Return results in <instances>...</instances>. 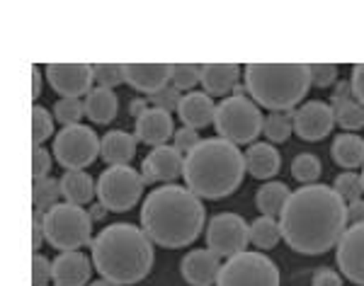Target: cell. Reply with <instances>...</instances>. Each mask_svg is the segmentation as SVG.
I'll list each match as a JSON object with an SVG mask.
<instances>
[{
	"mask_svg": "<svg viewBox=\"0 0 364 286\" xmlns=\"http://www.w3.org/2000/svg\"><path fill=\"white\" fill-rule=\"evenodd\" d=\"M282 241L299 255H323L348 229V204L328 185H304L291 192L279 216Z\"/></svg>",
	"mask_w": 364,
	"mask_h": 286,
	"instance_id": "cell-1",
	"label": "cell"
},
{
	"mask_svg": "<svg viewBox=\"0 0 364 286\" xmlns=\"http://www.w3.org/2000/svg\"><path fill=\"white\" fill-rule=\"evenodd\" d=\"M204 204L192 189L163 185L151 192L141 207V229L158 248H187L204 229Z\"/></svg>",
	"mask_w": 364,
	"mask_h": 286,
	"instance_id": "cell-2",
	"label": "cell"
},
{
	"mask_svg": "<svg viewBox=\"0 0 364 286\" xmlns=\"http://www.w3.org/2000/svg\"><path fill=\"white\" fill-rule=\"evenodd\" d=\"M154 241L134 224H112L92 241V265L102 279L119 286L144 282L154 270Z\"/></svg>",
	"mask_w": 364,
	"mask_h": 286,
	"instance_id": "cell-3",
	"label": "cell"
},
{
	"mask_svg": "<svg viewBox=\"0 0 364 286\" xmlns=\"http://www.w3.org/2000/svg\"><path fill=\"white\" fill-rule=\"evenodd\" d=\"M182 177L199 199H224L243 182L245 155L226 138H202L185 155Z\"/></svg>",
	"mask_w": 364,
	"mask_h": 286,
	"instance_id": "cell-4",
	"label": "cell"
},
{
	"mask_svg": "<svg viewBox=\"0 0 364 286\" xmlns=\"http://www.w3.org/2000/svg\"><path fill=\"white\" fill-rule=\"evenodd\" d=\"M243 80L257 107L269 112L294 109L311 87L309 63H248Z\"/></svg>",
	"mask_w": 364,
	"mask_h": 286,
	"instance_id": "cell-5",
	"label": "cell"
},
{
	"mask_svg": "<svg viewBox=\"0 0 364 286\" xmlns=\"http://www.w3.org/2000/svg\"><path fill=\"white\" fill-rule=\"evenodd\" d=\"M92 219L83 207L75 204H56L44 214V241L58 253L80 250L90 243Z\"/></svg>",
	"mask_w": 364,
	"mask_h": 286,
	"instance_id": "cell-6",
	"label": "cell"
},
{
	"mask_svg": "<svg viewBox=\"0 0 364 286\" xmlns=\"http://www.w3.org/2000/svg\"><path fill=\"white\" fill-rule=\"evenodd\" d=\"M262 116L260 107L248 97H226L216 104L214 112V129L219 133V138L245 145L252 143L262 133Z\"/></svg>",
	"mask_w": 364,
	"mask_h": 286,
	"instance_id": "cell-7",
	"label": "cell"
},
{
	"mask_svg": "<svg viewBox=\"0 0 364 286\" xmlns=\"http://www.w3.org/2000/svg\"><path fill=\"white\" fill-rule=\"evenodd\" d=\"M144 187V175L132 165H112L97 177V202L107 211L124 214L139 204Z\"/></svg>",
	"mask_w": 364,
	"mask_h": 286,
	"instance_id": "cell-8",
	"label": "cell"
},
{
	"mask_svg": "<svg viewBox=\"0 0 364 286\" xmlns=\"http://www.w3.org/2000/svg\"><path fill=\"white\" fill-rule=\"evenodd\" d=\"M216 286H279V267L265 253H238L221 265Z\"/></svg>",
	"mask_w": 364,
	"mask_h": 286,
	"instance_id": "cell-9",
	"label": "cell"
},
{
	"mask_svg": "<svg viewBox=\"0 0 364 286\" xmlns=\"http://www.w3.org/2000/svg\"><path fill=\"white\" fill-rule=\"evenodd\" d=\"M51 155L66 170H83L100 158V138L85 124L66 126V129L56 133Z\"/></svg>",
	"mask_w": 364,
	"mask_h": 286,
	"instance_id": "cell-10",
	"label": "cell"
},
{
	"mask_svg": "<svg viewBox=\"0 0 364 286\" xmlns=\"http://www.w3.org/2000/svg\"><path fill=\"white\" fill-rule=\"evenodd\" d=\"M250 243V226L243 216L224 211L216 214L207 226V248L219 258H233L238 253H245Z\"/></svg>",
	"mask_w": 364,
	"mask_h": 286,
	"instance_id": "cell-11",
	"label": "cell"
},
{
	"mask_svg": "<svg viewBox=\"0 0 364 286\" xmlns=\"http://www.w3.org/2000/svg\"><path fill=\"white\" fill-rule=\"evenodd\" d=\"M44 75L49 80V85L54 87L61 97H87L92 92V66L87 63H49L44 68Z\"/></svg>",
	"mask_w": 364,
	"mask_h": 286,
	"instance_id": "cell-12",
	"label": "cell"
},
{
	"mask_svg": "<svg viewBox=\"0 0 364 286\" xmlns=\"http://www.w3.org/2000/svg\"><path fill=\"white\" fill-rule=\"evenodd\" d=\"M336 126V112L328 102L309 100L294 109V133L301 141H323Z\"/></svg>",
	"mask_w": 364,
	"mask_h": 286,
	"instance_id": "cell-13",
	"label": "cell"
},
{
	"mask_svg": "<svg viewBox=\"0 0 364 286\" xmlns=\"http://www.w3.org/2000/svg\"><path fill=\"white\" fill-rule=\"evenodd\" d=\"M338 267L348 282L364 286V224L348 226L338 241Z\"/></svg>",
	"mask_w": 364,
	"mask_h": 286,
	"instance_id": "cell-14",
	"label": "cell"
},
{
	"mask_svg": "<svg viewBox=\"0 0 364 286\" xmlns=\"http://www.w3.org/2000/svg\"><path fill=\"white\" fill-rule=\"evenodd\" d=\"M185 172V158L175 145H158L141 163V175L146 185L175 182Z\"/></svg>",
	"mask_w": 364,
	"mask_h": 286,
	"instance_id": "cell-15",
	"label": "cell"
},
{
	"mask_svg": "<svg viewBox=\"0 0 364 286\" xmlns=\"http://www.w3.org/2000/svg\"><path fill=\"white\" fill-rule=\"evenodd\" d=\"M173 78V63H124V83L136 92L156 95Z\"/></svg>",
	"mask_w": 364,
	"mask_h": 286,
	"instance_id": "cell-16",
	"label": "cell"
},
{
	"mask_svg": "<svg viewBox=\"0 0 364 286\" xmlns=\"http://www.w3.org/2000/svg\"><path fill=\"white\" fill-rule=\"evenodd\" d=\"M92 274V262L80 250L58 253L51 262V282L56 286H87Z\"/></svg>",
	"mask_w": 364,
	"mask_h": 286,
	"instance_id": "cell-17",
	"label": "cell"
},
{
	"mask_svg": "<svg viewBox=\"0 0 364 286\" xmlns=\"http://www.w3.org/2000/svg\"><path fill=\"white\" fill-rule=\"evenodd\" d=\"M180 272L190 286H211L216 284L221 272V262L219 255H214L209 248L204 250H192L187 253L180 262Z\"/></svg>",
	"mask_w": 364,
	"mask_h": 286,
	"instance_id": "cell-18",
	"label": "cell"
},
{
	"mask_svg": "<svg viewBox=\"0 0 364 286\" xmlns=\"http://www.w3.org/2000/svg\"><path fill=\"white\" fill-rule=\"evenodd\" d=\"M175 124H173V114L163 112V109H146L144 114L136 119V126H134V136L139 138L141 143L151 145V148H158V145H166L170 136H175Z\"/></svg>",
	"mask_w": 364,
	"mask_h": 286,
	"instance_id": "cell-19",
	"label": "cell"
},
{
	"mask_svg": "<svg viewBox=\"0 0 364 286\" xmlns=\"http://www.w3.org/2000/svg\"><path fill=\"white\" fill-rule=\"evenodd\" d=\"M243 68L238 63H204L202 66V85L209 97H224L233 92L238 85Z\"/></svg>",
	"mask_w": 364,
	"mask_h": 286,
	"instance_id": "cell-20",
	"label": "cell"
},
{
	"mask_svg": "<svg viewBox=\"0 0 364 286\" xmlns=\"http://www.w3.org/2000/svg\"><path fill=\"white\" fill-rule=\"evenodd\" d=\"M214 112H216V104L211 102V97L207 92H187L182 95L178 114L182 119V124L190 126V129H204V126L214 124Z\"/></svg>",
	"mask_w": 364,
	"mask_h": 286,
	"instance_id": "cell-21",
	"label": "cell"
},
{
	"mask_svg": "<svg viewBox=\"0 0 364 286\" xmlns=\"http://www.w3.org/2000/svg\"><path fill=\"white\" fill-rule=\"evenodd\" d=\"M136 143L139 138L129 131H107L100 138V158L107 163V167L129 165L136 155Z\"/></svg>",
	"mask_w": 364,
	"mask_h": 286,
	"instance_id": "cell-22",
	"label": "cell"
},
{
	"mask_svg": "<svg viewBox=\"0 0 364 286\" xmlns=\"http://www.w3.org/2000/svg\"><path fill=\"white\" fill-rule=\"evenodd\" d=\"M245 170H248L255 180H269L279 172L282 167V155L272 143H250V148L245 150Z\"/></svg>",
	"mask_w": 364,
	"mask_h": 286,
	"instance_id": "cell-23",
	"label": "cell"
},
{
	"mask_svg": "<svg viewBox=\"0 0 364 286\" xmlns=\"http://www.w3.org/2000/svg\"><path fill=\"white\" fill-rule=\"evenodd\" d=\"M58 182H61V197L68 204H75V207H85V204H90L97 194L95 180L85 170H66Z\"/></svg>",
	"mask_w": 364,
	"mask_h": 286,
	"instance_id": "cell-24",
	"label": "cell"
},
{
	"mask_svg": "<svg viewBox=\"0 0 364 286\" xmlns=\"http://www.w3.org/2000/svg\"><path fill=\"white\" fill-rule=\"evenodd\" d=\"M331 155H333V160H336V165L345 167V170L362 167L364 165V138L360 133H352V131L338 133V136L333 138Z\"/></svg>",
	"mask_w": 364,
	"mask_h": 286,
	"instance_id": "cell-25",
	"label": "cell"
},
{
	"mask_svg": "<svg viewBox=\"0 0 364 286\" xmlns=\"http://www.w3.org/2000/svg\"><path fill=\"white\" fill-rule=\"evenodd\" d=\"M117 109H119L117 95L114 90H107V87H92V92L85 97V116L92 124H109L117 116Z\"/></svg>",
	"mask_w": 364,
	"mask_h": 286,
	"instance_id": "cell-26",
	"label": "cell"
},
{
	"mask_svg": "<svg viewBox=\"0 0 364 286\" xmlns=\"http://www.w3.org/2000/svg\"><path fill=\"white\" fill-rule=\"evenodd\" d=\"M289 197H291V192L287 189L284 182H267L257 189L255 207L260 209L262 216H272L274 219V216H282L287 202H289Z\"/></svg>",
	"mask_w": 364,
	"mask_h": 286,
	"instance_id": "cell-27",
	"label": "cell"
},
{
	"mask_svg": "<svg viewBox=\"0 0 364 286\" xmlns=\"http://www.w3.org/2000/svg\"><path fill=\"white\" fill-rule=\"evenodd\" d=\"M282 241V229L279 221H274L272 216H260L250 224V243L257 250H272L277 248Z\"/></svg>",
	"mask_w": 364,
	"mask_h": 286,
	"instance_id": "cell-28",
	"label": "cell"
},
{
	"mask_svg": "<svg viewBox=\"0 0 364 286\" xmlns=\"http://www.w3.org/2000/svg\"><path fill=\"white\" fill-rule=\"evenodd\" d=\"M294 131V112H269L262 121V133L269 143H284Z\"/></svg>",
	"mask_w": 364,
	"mask_h": 286,
	"instance_id": "cell-29",
	"label": "cell"
},
{
	"mask_svg": "<svg viewBox=\"0 0 364 286\" xmlns=\"http://www.w3.org/2000/svg\"><path fill=\"white\" fill-rule=\"evenodd\" d=\"M58 197H61V182L54 177H42V180H34L32 185V207L37 211L46 214L51 207L58 204Z\"/></svg>",
	"mask_w": 364,
	"mask_h": 286,
	"instance_id": "cell-30",
	"label": "cell"
},
{
	"mask_svg": "<svg viewBox=\"0 0 364 286\" xmlns=\"http://www.w3.org/2000/svg\"><path fill=\"white\" fill-rule=\"evenodd\" d=\"M333 112H336V124L343 126L345 131L364 129V107L357 100L333 102Z\"/></svg>",
	"mask_w": 364,
	"mask_h": 286,
	"instance_id": "cell-31",
	"label": "cell"
},
{
	"mask_svg": "<svg viewBox=\"0 0 364 286\" xmlns=\"http://www.w3.org/2000/svg\"><path fill=\"white\" fill-rule=\"evenodd\" d=\"M321 172H323L321 160H318V155H314V153H299L294 160H291V177L301 185H316Z\"/></svg>",
	"mask_w": 364,
	"mask_h": 286,
	"instance_id": "cell-32",
	"label": "cell"
},
{
	"mask_svg": "<svg viewBox=\"0 0 364 286\" xmlns=\"http://www.w3.org/2000/svg\"><path fill=\"white\" fill-rule=\"evenodd\" d=\"M54 131V114L42 104L32 107V148H42V143Z\"/></svg>",
	"mask_w": 364,
	"mask_h": 286,
	"instance_id": "cell-33",
	"label": "cell"
},
{
	"mask_svg": "<svg viewBox=\"0 0 364 286\" xmlns=\"http://www.w3.org/2000/svg\"><path fill=\"white\" fill-rule=\"evenodd\" d=\"M333 189L338 192V197L345 204H352V202L362 199V194H364L362 175H357V172H352V170L340 172L338 177H336V182H333Z\"/></svg>",
	"mask_w": 364,
	"mask_h": 286,
	"instance_id": "cell-34",
	"label": "cell"
},
{
	"mask_svg": "<svg viewBox=\"0 0 364 286\" xmlns=\"http://www.w3.org/2000/svg\"><path fill=\"white\" fill-rule=\"evenodd\" d=\"M85 116V102L75 100V97H61L54 104V119L66 129V126H75Z\"/></svg>",
	"mask_w": 364,
	"mask_h": 286,
	"instance_id": "cell-35",
	"label": "cell"
},
{
	"mask_svg": "<svg viewBox=\"0 0 364 286\" xmlns=\"http://www.w3.org/2000/svg\"><path fill=\"white\" fill-rule=\"evenodd\" d=\"M173 85L180 92L192 90L197 83H202V66L199 63H173Z\"/></svg>",
	"mask_w": 364,
	"mask_h": 286,
	"instance_id": "cell-36",
	"label": "cell"
},
{
	"mask_svg": "<svg viewBox=\"0 0 364 286\" xmlns=\"http://www.w3.org/2000/svg\"><path fill=\"white\" fill-rule=\"evenodd\" d=\"M92 73H95L97 87L114 90L117 85L124 83V63H95V66H92Z\"/></svg>",
	"mask_w": 364,
	"mask_h": 286,
	"instance_id": "cell-37",
	"label": "cell"
},
{
	"mask_svg": "<svg viewBox=\"0 0 364 286\" xmlns=\"http://www.w3.org/2000/svg\"><path fill=\"white\" fill-rule=\"evenodd\" d=\"M309 78L311 85L328 87L338 80V66L336 63H309Z\"/></svg>",
	"mask_w": 364,
	"mask_h": 286,
	"instance_id": "cell-38",
	"label": "cell"
},
{
	"mask_svg": "<svg viewBox=\"0 0 364 286\" xmlns=\"http://www.w3.org/2000/svg\"><path fill=\"white\" fill-rule=\"evenodd\" d=\"M180 100H182V95H180V90L175 85L163 87L161 92H156V95L149 97V102L154 104L156 109H163V112H173V109H178Z\"/></svg>",
	"mask_w": 364,
	"mask_h": 286,
	"instance_id": "cell-39",
	"label": "cell"
},
{
	"mask_svg": "<svg viewBox=\"0 0 364 286\" xmlns=\"http://www.w3.org/2000/svg\"><path fill=\"white\" fill-rule=\"evenodd\" d=\"M51 282V262L44 255L34 253L32 258V286H49Z\"/></svg>",
	"mask_w": 364,
	"mask_h": 286,
	"instance_id": "cell-40",
	"label": "cell"
},
{
	"mask_svg": "<svg viewBox=\"0 0 364 286\" xmlns=\"http://www.w3.org/2000/svg\"><path fill=\"white\" fill-rule=\"evenodd\" d=\"M51 163H54V155H51L49 150H44V148H32V177H34V180L49 177Z\"/></svg>",
	"mask_w": 364,
	"mask_h": 286,
	"instance_id": "cell-41",
	"label": "cell"
},
{
	"mask_svg": "<svg viewBox=\"0 0 364 286\" xmlns=\"http://www.w3.org/2000/svg\"><path fill=\"white\" fill-rule=\"evenodd\" d=\"M199 141H202V138H199V131L190 129V126H182V129L175 131V136H173V145L185 155L190 153V150L195 148Z\"/></svg>",
	"mask_w": 364,
	"mask_h": 286,
	"instance_id": "cell-42",
	"label": "cell"
},
{
	"mask_svg": "<svg viewBox=\"0 0 364 286\" xmlns=\"http://www.w3.org/2000/svg\"><path fill=\"white\" fill-rule=\"evenodd\" d=\"M311 286H343V277H340L336 270L321 267V270H316L314 277H311Z\"/></svg>",
	"mask_w": 364,
	"mask_h": 286,
	"instance_id": "cell-43",
	"label": "cell"
},
{
	"mask_svg": "<svg viewBox=\"0 0 364 286\" xmlns=\"http://www.w3.org/2000/svg\"><path fill=\"white\" fill-rule=\"evenodd\" d=\"M350 85H352V97L364 107V63H357V66L352 68Z\"/></svg>",
	"mask_w": 364,
	"mask_h": 286,
	"instance_id": "cell-44",
	"label": "cell"
},
{
	"mask_svg": "<svg viewBox=\"0 0 364 286\" xmlns=\"http://www.w3.org/2000/svg\"><path fill=\"white\" fill-rule=\"evenodd\" d=\"M44 243V214L32 209V250L37 253Z\"/></svg>",
	"mask_w": 364,
	"mask_h": 286,
	"instance_id": "cell-45",
	"label": "cell"
},
{
	"mask_svg": "<svg viewBox=\"0 0 364 286\" xmlns=\"http://www.w3.org/2000/svg\"><path fill=\"white\" fill-rule=\"evenodd\" d=\"M364 224V199L348 204V226Z\"/></svg>",
	"mask_w": 364,
	"mask_h": 286,
	"instance_id": "cell-46",
	"label": "cell"
},
{
	"mask_svg": "<svg viewBox=\"0 0 364 286\" xmlns=\"http://www.w3.org/2000/svg\"><path fill=\"white\" fill-rule=\"evenodd\" d=\"M345 100H352V85L348 80H340L336 85V92H333V102H345Z\"/></svg>",
	"mask_w": 364,
	"mask_h": 286,
	"instance_id": "cell-47",
	"label": "cell"
},
{
	"mask_svg": "<svg viewBox=\"0 0 364 286\" xmlns=\"http://www.w3.org/2000/svg\"><path fill=\"white\" fill-rule=\"evenodd\" d=\"M149 104H151L149 97H136V100L129 102V112H132V116H136V119H139V116L144 114L146 109H151Z\"/></svg>",
	"mask_w": 364,
	"mask_h": 286,
	"instance_id": "cell-48",
	"label": "cell"
},
{
	"mask_svg": "<svg viewBox=\"0 0 364 286\" xmlns=\"http://www.w3.org/2000/svg\"><path fill=\"white\" fill-rule=\"evenodd\" d=\"M39 95H42V71L34 66L32 68V100H37Z\"/></svg>",
	"mask_w": 364,
	"mask_h": 286,
	"instance_id": "cell-49",
	"label": "cell"
},
{
	"mask_svg": "<svg viewBox=\"0 0 364 286\" xmlns=\"http://www.w3.org/2000/svg\"><path fill=\"white\" fill-rule=\"evenodd\" d=\"M87 214H90V219H92V221H102L105 216H107V209H105L102 204L97 202V204H92L90 211H87Z\"/></svg>",
	"mask_w": 364,
	"mask_h": 286,
	"instance_id": "cell-50",
	"label": "cell"
},
{
	"mask_svg": "<svg viewBox=\"0 0 364 286\" xmlns=\"http://www.w3.org/2000/svg\"><path fill=\"white\" fill-rule=\"evenodd\" d=\"M90 286H119V284H114V282H107V279H100V282H92Z\"/></svg>",
	"mask_w": 364,
	"mask_h": 286,
	"instance_id": "cell-51",
	"label": "cell"
},
{
	"mask_svg": "<svg viewBox=\"0 0 364 286\" xmlns=\"http://www.w3.org/2000/svg\"><path fill=\"white\" fill-rule=\"evenodd\" d=\"M360 175H362V187H364V165H362V172Z\"/></svg>",
	"mask_w": 364,
	"mask_h": 286,
	"instance_id": "cell-52",
	"label": "cell"
}]
</instances>
